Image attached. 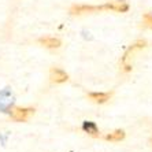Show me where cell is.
<instances>
[{
    "instance_id": "52a82bcc",
    "label": "cell",
    "mask_w": 152,
    "mask_h": 152,
    "mask_svg": "<svg viewBox=\"0 0 152 152\" xmlns=\"http://www.w3.org/2000/svg\"><path fill=\"white\" fill-rule=\"evenodd\" d=\"M88 97L92 100L93 103L103 104V103H106L107 100H110L111 93H108V92H91V93H88Z\"/></svg>"
},
{
    "instance_id": "ba28073f",
    "label": "cell",
    "mask_w": 152,
    "mask_h": 152,
    "mask_svg": "<svg viewBox=\"0 0 152 152\" xmlns=\"http://www.w3.org/2000/svg\"><path fill=\"white\" fill-rule=\"evenodd\" d=\"M82 130L85 133H88L89 136H92V137H99L100 136L97 125L95 122H91V121H85L84 124H82Z\"/></svg>"
},
{
    "instance_id": "8992f818",
    "label": "cell",
    "mask_w": 152,
    "mask_h": 152,
    "mask_svg": "<svg viewBox=\"0 0 152 152\" xmlns=\"http://www.w3.org/2000/svg\"><path fill=\"white\" fill-rule=\"evenodd\" d=\"M39 42L42 47L45 48H50V50H55V48H59L62 45V41L56 37H51V36H47V37H41L39 39Z\"/></svg>"
},
{
    "instance_id": "6da1fadb",
    "label": "cell",
    "mask_w": 152,
    "mask_h": 152,
    "mask_svg": "<svg viewBox=\"0 0 152 152\" xmlns=\"http://www.w3.org/2000/svg\"><path fill=\"white\" fill-rule=\"evenodd\" d=\"M145 47H147V41H145V40H137L133 45L129 47V50L124 53V56H122V59H121V69H122V71H125V73L132 71L130 59L133 58V55H134L136 52L141 51L142 48H145Z\"/></svg>"
},
{
    "instance_id": "8fae6325",
    "label": "cell",
    "mask_w": 152,
    "mask_h": 152,
    "mask_svg": "<svg viewBox=\"0 0 152 152\" xmlns=\"http://www.w3.org/2000/svg\"><path fill=\"white\" fill-rule=\"evenodd\" d=\"M151 142H152V138H151Z\"/></svg>"
},
{
    "instance_id": "30bf717a",
    "label": "cell",
    "mask_w": 152,
    "mask_h": 152,
    "mask_svg": "<svg viewBox=\"0 0 152 152\" xmlns=\"http://www.w3.org/2000/svg\"><path fill=\"white\" fill-rule=\"evenodd\" d=\"M142 21H144V25L147 26V28L152 29V14H145Z\"/></svg>"
},
{
    "instance_id": "3957f363",
    "label": "cell",
    "mask_w": 152,
    "mask_h": 152,
    "mask_svg": "<svg viewBox=\"0 0 152 152\" xmlns=\"http://www.w3.org/2000/svg\"><path fill=\"white\" fill-rule=\"evenodd\" d=\"M99 11H106L104 4L103 6H88V4H74L70 8L71 15H84L92 14V12H99Z\"/></svg>"
},
{
    "instance_id": "277c9868",
    "label": "cell",
    "mask_w": 152,
    "mask_h": 152,
    "mask_svg": "<svg viewBox=\"0 0 152 152\" xmlns=\"http://www.w3.org/2000/svg\"><path fill=\"white\" fill-rule=\"evenodd\" d=\"M104 8L117 11V12H126L129 10V4L126 0H111V1L104 4Z\"/></svg>"
},
{
    "instance_id": "7a4b0ae2",
    "label": "cell",
    "mask_w": 152,
    "mask_h": 152,
    "mask_svg": "<svg viewBox=\"0 0 152 152\" xmlns=\"http://www.w3.org/2000/svg\"><path fill=\"white\" fill-rule=\"evenodd\" d=\"M34 114V108L32 107H14L11 108L10 115L17 122H26Z\"/></svg>"
},
{
    "instance_id": "9c48e42d",
    "label": "cell",
    "mask_w": 152,
    "mask_h": 152,
    "mask_svg": "<svg viewBox=\"0 0 152 152\" xmlns=\"http://www.w3.org/2000/svg\"><path fill=\"white\" fill-rule=\"evenodd\" d=\"M125 138V132L118 129V130H114L111 133L106 136V140L107 141H121V140H124Z\"/></svg>"
},
{
    "instance_id": "5b68a950",
    "label": "cell",
    "mask_w": 152,
    "mask_h": 152,
    "mask_svg": "<svg viewBox=\"0 0 152 152\" xmlns=\"http://www.w3.org/2000/svg\"><path fill=\"white\" fill-rule=\"evenodd\" d=\"M50 77H51V81L55 82V84H63L69 80V75L66 71H63L62 69H51V73H50Z\"/></svg>"
}]
</instances>
